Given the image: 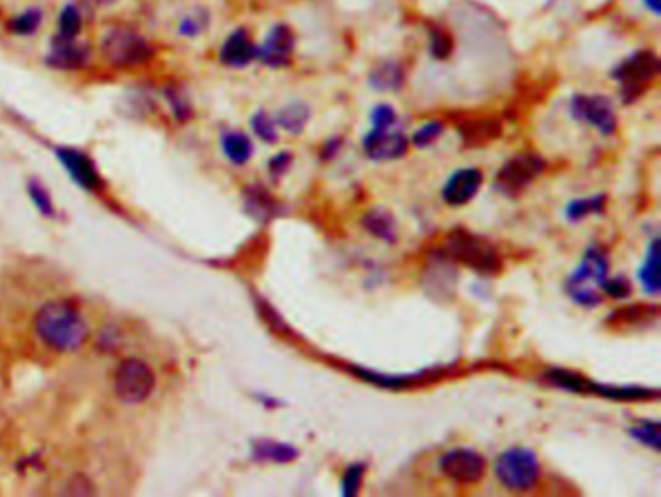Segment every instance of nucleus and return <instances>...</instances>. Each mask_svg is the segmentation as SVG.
<instances>
[{"mask_svg":"<svg viewBox=\"0 0 661 497\" xmlns=\"http://www.w3.org/2000/svg\"><path fill=\"white\" fill-rule=\"evenodd\" d=\"M37 336L57 352H76L88 340V325L70 301H51L43 305L33 321Z\"/></svg>","mask_w":661,"mask_h":497,"instance_id":"obj_1","label":"nucleus"},{"mask_svg":"<svg viewBox=\"0 0 661 497\" xmlns=\"http://www.w3.org/2000/svg\"><path fill=\"white\" fill-rule=\"evenodd\" d=\"M97 51L103 63L119 70L146 67L156 59V45L128 24L109 26L99 37Z\"/></svg>","mask_w":661,"mask_h":497,"instance_id":"obj_2","label":"nucleus"},{"mask_svg":"<svg viewBox=\"0 0 661 497\" xmlns=\"http://www.w3.org/2000/svg\"><path fill=\"white\" fill-rule=\"evenodd\" d=\"M609 272V259L601 247H590L574 274L567 278V294L582 307L601 303V286Z\"/></svg>","mask_w":661,"mask_h":497,"instance_id":"obj_3","label":"nucleus"},{"mask_svg":"<svg viewBox=\"0 0 661 497\" xmlns=\"http://www.w3.org/2000/svg\"><path fill=\"white\" fill-rule=\"evenodd\" d=\"M444 253L479 274H497L501 270V257L495 245L466 230H454L448 235Z\"/></svg>","mask_w":661,"mask_h":497,"instance_id":"obj_4","label":"nucleus"},{"mask_svg":"<svg viewBox=\"0 0 661 497\" xmlns=\"http://www.w3.org/2000/svg\"><path fill=\"white\" fill-rule=\"evenodd\" d=\"M661 63L652 51H636L623 63L613 68V78L621 82V98L625 103H634L642 96L644 86L660 74Z\"/></svg>","mask_w":661,"mask_h":497,"instance_id":"obj_5","label":"nucleus"},{"mask_svg":"<svg viewBox=\"0 0 661 497\" xmlns=\"http://www.w3.org/2000/svg\"><path fill=\"white\" fill-rule=\"evenodd\" d=\"M539 461L530 449L514 447L504 451L495 463V474L504 488L512 492H528L539 480Z\"/></svg>","mask_w":661,"mask_h":497,"instance_id":"obj_6","label":"nucleus"},{"mask_svg":"<svg viewBox=\"0 0 661 497\" xmlns=\"http://www.w3.org/2000/svg\"><path fill=\"white\" fill-rule=\"evenodd\" d=\"M545 379L565 391L572 393H594L601 397L617 398V400H642V398H656V389H644V387H613V385H598L582 375L567 371V369H549L545 371Z\"/></svg>","mask_w":661,"mask_h":497,"instance_id":"obj_7","label":"nucleus"},{"mask_svg":"<svg viewBox=\"0 0 661 497\" xmlns=\"http://www.w3.org/2000/svg\"><path fill=\"white\" fill-rule=\"evenodd\" d=\"M543 169H545V162L539 154H532V152L516 154L497 173L495 189L499 193H503L504 197H516L528 185H532V181L541 175Z\"/></svg>","mask_w":661,"mask_h":497,"instance_id":"obj_8","label":"nucleus"},{"mask_svg":"<svg viewBox=\"0 0 661 497\" xmlns=\"http://www.w3.org/2000/svg\"><path fill=\"white\" fill-rule=\"evenodd\" d=\"M154 385V371L142 360H125L115 371V393L126 404H138L146 400L152 395Z\"/></svg>","mask_w":661,"mask_h":497,"instance_id":"obj_9","label":"nucleus"},{"mask_svg":"<svg viewBox=\"0 0 661 497\" xmlns=\"http://www.w3.org/2000/svg\"><path fill=\"white\" fill-rule=\"evenodd\" d=\"M94 57V49L90 43L78 39H64L61 35L53 34L49 41V49L43 57V63L53 70L61 72H78L90 67Z\"/></svg>","mask_w":661,"mask_h":497,"instance_id":"obj_10","label":"nucleus"},{"mask_svg":"<svg viewBox=\"0 0 661 497\" xmlns=\"http://www.w3.org/2000/svg\"><path fill=\"white\" fill-rule=\"evenodd\" d=\"M570 113L576 121L590 123L599 133L617 131V113L613 101L605 96H574L570 101Z\"/></svg>","mask_w":661,"mask_h":497,"instance_id":"obj_11","label":"nucleus"},{"mask_svg":"<svg viewBox=\"0 0 661 497\" xmlns=\"http://www.w3.org/2000/svg\"><path fill=\"white\" fill-rule=\"evenodd\" d=\"M295 51V34L287 24H276L264 41L256 45V61L270 68H284L291 65Z\"/></svg>","mask_w":661,"mask_h":497,"instance_id":"obj_12","label":"nucleus"},{"mask_svg":"<svg viewBox=\"0 0 661 497\" xmlns=\"http://www.w3.org/2000/svg\"><path fill=\"white\" fill-rule=\"evenodd\" d=\"M439 468L458 484H475L485 474V459L472 449H450L442 455Z\"/></svg>","mask_w":661,"mask_h":497,"instance_id":"obj_13","label":"nucleus"},{"mask_svg":"<svg viewBox=\"0 0 661 497\" xmlns=\"http://www.w3.org/2000/svg\"><path fill=\"white\" fill-rule=\"evenodd\" d=\"M57 160L61 162V166L70 173V177L86 191H99L103 187V179L95 167L94 160L78 150V148H70V146H59L55 150Z\"/></svg>","mask_w":661,"mask_h":497,"instance_id":"obj_14","label":"nucleus"},{"mask_svg":"<svg viewBox=\"0 0 661 497\" xmlns=\"http://www.w3.org/2000/svg\"><path fill=\"white\" fill-rule=\"evenodd\" d=\"M363 152L369 160L375 162H392L404 158L408 152V138L402 133L390 131H377L363 136Z\"/></svg>","mask_w":661,"mask_h":497,"instance_id":"obj_15","label":"nucleus"},{"mask_svg":"<svg viewBox=\"0 0 661 497\" xmlns=\"http://www.w3.org/2000/svg\"><path fill=\"white\" fill-rule=\"evenodd\" d=\"M221 65L227 68H245L256 61V43L245 28H237L227 35L218 53Z\"/></svg>","mask_w":661,"mask_h":497,"instance_id":"obj_16","label":"nucleus"},{"mask_svg":"<svg viewBox=\"0 0 661 497\" xmlns=\"http://www.w3.org/2000/svg\"><path fill=\"white\" fill-rule=\"evenodd\" d=\"M483 185V173L475 167L458 169L444 185L442 199L450 206H464L479 193Z\"/></svg>","mask_w":661,"mask_h":497,"instance_id":"obj_17","label":"nucleus"},{"mask_svg":"<svg viewBox=\"0 0 661 497\" xmlns=\"http://www.w3.org/2000/svg\"><path fill=\"white\" fill-rule=\"evenodd\" d=\"M43 22H45L43 6L33 4V6H28V8L12 14L4 22V30H6V34L12 35V37L26 39V37L37 35V32L41 30V26H43Z\"/></svg>","mask_w":661,"mask_h":497,"instance_id":"obj_18","label":"nucleus"},{"mask_svg":"<svg viewBox=\"0 0 661 497\" xmlns=\"http://www.w3.org/2000/svg\"><path fill=\"white\" fill-rule=\"evenodd\" d=\"M252 457L262 463H291L299 457L297 447L272 439H258L252 443Z\"/></svg>","mask_w":661,"mask_h":497,"instance_id":"obj_19","label":"nucleus"},{"mask_svg":"<svg viewBox=\"0 0 661 497\" xmlns=\"http://www.w3.org/2000/svg\"><path fill=\"white\" fill-rule=\"evenodd\" d=\"M84 32V12L82 6L74 0H66L57 12L55 34L64 39H78Z\"/></svg>","mask_w":661,"mask_h":497,"instance_id":"obj_20","label":"nucleus"},{"mask_svg":"<svg viewBox=\"0 0 661 497\" xmlns=\"http://www.w3.org/2000/svg\"><path fill=\"white\" fill-rule=\"evenodd\" d=\"M404 82H406V72L400 63H394V61L378 63L369 74V84L378 92L400 90L404 86Z\"/></svg>","mask_w":661,"mask_h":497,"instance_id":"obj_21","label":"nucleus"},{"mask_svg":"<svg viewBox=\"0 0 661 497\" xmlns=\"http://www.w3.org/2000/svg\"><path fill=\"white\" fill-rule=\"evenodd\" d=\"M221 150L231 164L245 166L252 158V140L241 131H225L221 134Z\"/></svg>","mask_w":661,"mask_h":497,"instance_id":"obj_22","label":"nucleus"},{"mask_svg":"<svg viewBox=\"0 0 661 497\" xmlns=\"http://www.w3.org/2000/svg\"><path fill=\"white\" fill-rule=\"evenodd\" d=\"M212 24V14L206 6H194L185 12L177 22V35L183 39H196L206 34Z\"/></svg>","mask_w":661,"mask_h":497,"instance_id":"obj_23","label":"nucleus"},{"mask_svg":"<svg viewBox=\"0 0 661 497\" xmlns=\"http://www.w3.org/2000/svg\"><path fill=\"white\" fill-rule=\"evenodd\" d=\"M311 119V109L303 101H293L276 113V125L289 134L303 133Z\"/></svg>","mask_w":661,"mask_h":497,"instance_id":"obj_24","label":"nucleus"},{"mask_svg":"<svg viewBox=\"0 0 661 497\" xmlns=\"http://www.w3.org/2000/svg\"><path fill=\"white\" fill-rule=\"evenodd\" d=\"M658 249H660V243H658V239H654L652 245L648 247L646 261L640 268V282L650 296L660 294V251Z\"/></svg>","mask_w":661,"mask_h":497,"instance_id":"obj_25","label":"nucleus"},{"mask_svg":"<svg viewBox=\"0 0 661 497\" xmlns=\"http://www.w3.org/2000/svg\"><path fill=\"white\" fill-rule=\"evenodd\" d=\"M363 226L367 228V232L373 233L375 237L386 241V243H394L396 237H398L394 218L386 210H380V208L371 210L369 214H365Z\"/></svg>","mask_w":661,"mask_h":497,"instance_id":"obj_26","label":"nucleus"},{"mask_svg":"<svg viewBox=\"0 0 661 497\" xmlns=\"http://www.w3.org/2000/svg\"><path fill=\"white\" fill-rule=\"evenodd\" d=\"M247 210L256 220H272L278 216L280 206L264 189L247 191Z\"/></svg>","mask_w":661,"mask_h":497,"instance_id":"obj_27","label":"nucleus"},{"mask_svg":"<svg viewBox=\"0 0 661 497\" xmlns=\"http://www.w3.org/2000/svg\"><path fill=\"white\" fill-rule=\"evenodd\" d=\"M163 98L169 103L171 107V115L179 121V123H187L194 115L192 103L189 100V94L181 88V86H167L163 90Z\"/></svg>","mask_w":661,"mask_h":497,"instance_id":"obj_28","label":"nucleus"},{"mask_svg":"<svg viewBox=\"0 0 661 497\" xmlns=\"http://www.w3.org/2000/svg\"><path fill=\"white\" fill-rule=\"evenodd\" d=\"M603 206H605L603 195H596V197H590V199L572 200L567 206L568 220H572V222L584 220L590 214L601 212Z\"/></svg>","mask_w":661,"mask_h":497,"instance_id":"obj_29","label":"nucleus"},{"mask_svg":"<svg viewBox=\"0 0 661 497\" xmlns=\"http://www.w3.org/2000/svg\"><path fill=\"white\" fill-rule=\"evenodd\" d=\"M252 133L266 144H274L278 140V125L276 119L270 117L266 111H256L251 119Z\"/></svg>","mask_w":661,"mask_h":497,"instance_id":"obj_30","label":"nucleus"},{"mask_svg":"<svg viewBox=\"0 0 661 497\" xmlns=\"http://www.w3.org/2000/svg\"><path fill=\"white\" fill-rule=\"evenodd\" d=\"M630 435L640 441L642 445L650 447L652 451H660V422L642 420L634 428H630Z\"/></svg>","mask_w":661,"mask_h":497,"instance_id":"obj_31","label":"nucleus"},{"mask_svg":"<svg viewBox=\"0 0 661 497\" xmlns=\"http://www.w3.org/2000/svg\"><path fill=\"white\" fill-rule=\"evenodd\" d=\"M499 133H501V125L497 121H477V123H468L464 127V138L472 144L493 140L495 136H499Z\"/></svg>","mask_w":661,"mask_h":497,"instance_id":"obj_32","label":"nucleus"},{"mask_svg":"<svg viewBox=\"0 0 661 497\" xmlns=\"http://www.w3.org/2000/svg\"><path fill=\"white\" fill-rule=\"evenodd\" d=\"M454 49L452 37L446 34L441 28H431L429 30V51L435 59H448Z\"/></svg>","mask_w":661,"mask_h":497,"instance_id":"obj_33","label":"nucleus"},{"mask_svg":"<svg viewBox=\"0 0 661 497\" xmlns=\"http://www.w3.org/2000/svg\"><path fill=\"white\" fill-rule=\"evenodd\" d=\"M363 476H365V464H349L346 474L342 478V494L346 497L357 496L361 490Z\"/></svg>","mask_w":661,"mask_h":497,"instance_id":"obj_34","label":"nucleus"},{"mask_svg":"<svg viewBox=\"0 0 661 497\" xmlns=\"http://www.w3.org/2000/svg\"><path fill=\"white\" fill-rule=\"evenodd\" d=\"M28 193H30V199L33 200V204L37 206V210L43 216H55V206H53L51 195L45 191V187L39 181L32 179L28 183Z\"/></svg>","mask_w":661,"mask_h":497,"instance_id":"obj_35","label":"nucleus"},{"mask_svg":"<svg viewBox=\"0 0 661 497\" xmlns=\"http://www.w3.org/2000/svg\"><path fill=\"white\" fill-rule=\"evenodd\" d=\"M371 121H373V129H377V131H390V129L396 127L398 115H396V111H394L392 105L380 103V105H377L373 109Z\"/></svg>","mask_w":661,"mask_h":497,"instance_id":"obj_36","label":"nucleus"},{"mask_svg":"<svg viewBox=\"0 0 661 497\" xmlns=\"http://www.w3.org/2000/svg\"><path fill=\"white\" fill-rule=\"evenodd\" d=\"M442 131H444V125H442L441 121H429L417 133L413 134L411 140H413V144L417 148H425V146L433 144L441 136Z\"/></svg>","mask_w":661,"mask_h":497,"instance_id":"obj_37","label":"nucleus"},{"mask_svg":"<svg viewBox=\"0 0 661 497\" xmlns=\"http://www.w3.org/2000/svg\"><path fill=\"white\" fill-rule=\"evenodd\" d=\"M630 284L627 278L623 276H617V278H605L603 286H601V292L607 294L609 298L623 299L627 298L630 294Z\"/></svg>","mask_w":661,"mask_h":497,"instance_id":"obj_38","label":"nucleus"},{"mask_svg":"<svg viewBox=\"0 0 661 497\" xmlns=\"http://www.w3.org/2000/svg\"><path fill=\"white\" fill-rule=\"evenodd\" d=\"M291 162H293V154H291V152H280V154H276V156L268 162L270 175H272L274 179H280L282 175L287 173V169L291 167Z\"/></svg>","mask_w":661,"mask_h":497,"instance_id":"obj_39","label":"nucleus"},{"mask_svg":"<svg viewBox=\"0 0 661 497\" xmlns=\"http://www.w3.org/2000/svg\"><path fill=\"white\" fill-rule=\"evenodd\" d=\"M80 482L82 484H78V476L74 480H70V488L66 490V494H70V496H90V494H94V488L90 486V482L86 478H82Z\"/></svg>","mask_w":661,"mask_h":497,"instance_id":"obj_40","label":"nucleus"},{"mask_svg":"<svg viewBox=\"0 0 661 497\" xmlns=\"http://www.w3.org/2000/svg\"><path fill=\"white\" fill-rule=\"evenodd\" d=\"M340 146H342V140H340V138H332V140H328V144H326V148H324V156H326V158L336 156V152H338Z\"/></svg>","mask_w":661,"mask_h":497,"instance_id":"obj_41","label":"nucleus"},{"mask_svg":"<svg viewBox=\"0 0 661 497\" xmlns=\"http://www.w3.org/2000/svg\"><path fill=\"white\" fill-rule=\"evenodd\" d=\"M644 2V6L652 12V14H656V16H660L661 14V0H642Z\"/></svg>","mask_w":661,"mask_h":497,"instance_id":"obj_42","label":"nucleus"},{"mask_svg":"<svg viewBox=\"0 0 661 497\" xmlns=\"http://www.w3.org/2000/svg\"><path fill=\"white\" fill-rule=\"evenodd\" d=\"M94 2L97 6H113V4H117L119 0H94Z\"/></svg>","mask_w":661,"mask_h":497,"instance_id":"obj_43","label":"nucleus"},{"mask_svg":"<svg viewBox=\"0 0 661 497\" xmlns=\"http://www.w3.org/2000/svg\"><path fill=\"white\" fill-rule=\"evenodd\" d=\"M0 16H2V10H0Z\"/></svg>","mask_w":661,"mask_h":497,"instance_id":"obj_44","label":"nucleus"}]
</instances>
